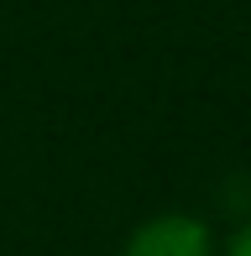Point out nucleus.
<instances>
[{
	"label": "nucleus",
	"mask_w": 251,
	"mask_h": 256,
	"mask_svg": "<svg viewBox=\"0 0 251 256\" xmlns=\"http://www.w3.org/2000/svg\"><path fill=\"white\" fill-rule=\"evenodd\" d=\"M220 256H251V220H241V225L220 240Z\"/></svg>",
	"instance_id": "2"
},
{
	"label": "nucleus",
	"mask_w": 251,
	"mask_h": 256,
	"mask_svg": "<svg viewBox=\"0 0 251 256\" xmlns=\"http://www.w3.org/2000/svg\"><path fill=\"white\" fill-rule=\"evenodd\" d=\"M116 256H220V236L194 209H152L126 230Z\"/></svg>",
	"instance_id": "1"
}]
</instances>
